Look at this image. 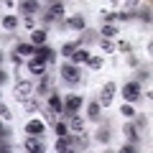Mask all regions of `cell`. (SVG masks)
Returning <instances> with one entry per match:
<instances>
[{
    "instance_id": "7",
    "label": "cell",
    "mask_w": 153,
    "mask_h": 153,
    "mask_svg": "<svg viewBox=\"0 0 153 153\" xmlns=\"http://www.w3.org/2000/svg\"><path fill=\"white\" fill-rule=\"evenodd\" d=\"M61 18H64V3H54V5L46 10L44 21H46V23H51V21H61Z\"/></svg>"
},
{
    "instance_id": "39",
    "label": "cell",
    "mask_w": 153,
    "mask_h": 153,
    "mask_svg": "<svg viewBox=\"0 0 153 153\" xmlns=\"http://www.w3.org/2000/svg\"><path fill=\"white\" fill-rule=\"evenodd\" d=\"M0 153H13V148H8V146H3V148H0Z\"/></svg>"
},
{
    "instance_id": "32",
    "label": "cell",
    "mask_w": 153,
    "mask_h": 153,
    "mask_svg": "<svg viewBox=\"0 0 153 153\" xmlns=\"http://www.w3.org/2000/svg\"><path fill=\"white\" fill-rule=\"evenodd\" d=\"M115 51H123V54H130V44H128V41H120V44H115Z\"/></svg>"
},
{
    "instance_id": "31",
    "label": "cell",
    "mask_w": 153,
    "mask_h": 153,
    "mask_svg": "<svg viewBox=\"0 0 153 153\" xmlns=\"http://www.w3.org/2000/svg\"><path fill=\"white\" fill-rule=\"evenodd\" d=\"M23 110H26V112H36V110H38V102H33V100H26V102H23Z\"/></svg>"
},
{
    "instance_id": "2",
    "label": "cell",
    "mask_w": 153,
    "mask_h": 153,
    "mask_svg": "<svg viewBox=\"0 0 153 153\" xmlns=\"http://www.w3.org/2000/svg\"><path fill=\"white\" fill-rule=\"evenodd\" d=\"M115 92H117V84L115 82H105V87H102V94H100V107H110L112 105V97H115Z\"/></svg>"
},
{
    "instance_id": "12",
    "label": "cell",
    "mask_w": 153,
    "mask_h": 153,
    "mask_svg": "<svg viewBox=\"0 0 153 153\" xmlns=\"http://www.w3.org/2000/svg\"><path fill=\"white\" fill-rule=\"evenodd\" d=\"M18 8H21V13H26L28 18H31V16H33L36 10H41V5H38L36 0H23V3H21Z\"/></svg>"
},
{
    "instance_id": "13",
    "label": "cell",
    "mask_w": 153,
    "mask_h": 153,
    "mask_svg": "<svg viewBox=\"0 0 153 153\" xmlns=\"http://www.w3.org/2000/svg\"><path fill=\"white\" fill-rule=\"evenodd\" d=\"M66 123H69V125H66V128H69L71 133H82V130H84V120H82V117H79V115H71V117H69V120H66Z\"/></svg>"
},
{
    "instance_id": "5",
    "label": "cell",
    "mask_w": 153,
    "mask_h": 153,
    "mask_svg": "<svg viewBox=\"0 0 153 153\" xmlns=\"http://www.w3.org/2000/svg\"><path fill=\"white\" fill-rule=\"evenodd\" d=\"M33 59H38V61H44V64H51V61H56V51L51 49V46H36V51H33Z\"/></svg>"
},
{
    "instance_id": "15",
    "label": "cell",
    "mask_w": 153,
    "mask_h": 153,
    "mask_svg": "<svg viewBox=\"0 0 153 153\" xmlns=\"http://www.w3.org/2000/svg\"><path fill=\"white\" fill-rule=\"evenodd\" d=\"M56 153H76V148L69 143V138H59L56 140Z\"/></svg>"
},
{
    "instance_id": "22",
    "label": "cell",
    "mask_w": 153,
    "mask_h": 153,
    "mask_svg": "<svg viewBox=\"0 0 153 153\" xmlns=\"http://www.w3.org/2000/svg\"><path fill=\"white\" fill-rule=\"evenodd\" d=\"M94 140L110 143V130H107V128H97V130H94Z\"/></svg>"
},
{
    "instance_id": "38",
    "label": "cell",
    "mask_w": 153,
    "mask_h": 153,
    "mask_svg": "<svg viewBox=\"0 0 153 153\" xmlns=\"http://www.w3.org/2000/svg\"><path fill=\"white\" fill-rule=\"evenodd\" d=\"M5 79H8V74H5V71H3V69H0V84L5 82Z\"/></svg>"
},
{
    "instance_id": "20",
    "label": "cell",
    "mask_w": 153,
    "mask_h": 153,
    "mask_svg": "<svg viewBox=\"0 0 153 153\" xmlns=\"http://www.w3.org/2000/svg\"><path fill=\"white\" fill-rule=\"evenodd\" d=\"M69 26L76 28V31H82V28L87 26V21H84V16H71V18H69Z\"/></svg>"
},
{
    "instance_id": "9",
    "label": "cell",
    "mask_w": 153,
    "mask_h": 153,
    "mask_svg": "<svg viewBox=\"0 0 153 153\" xmlns=\"http://www.w3.org/2000/svg\"><path fill=\"white\" fill-rule=\"evenodd\" d=\"M23 151H26V153H44V143L38 140V138H26Z\"/></svg>"
},
{
    "instance_id": "19",
    "label": "cell",
    "mask_w": 153,
    "mask_h": 153,
    "mask_svg": "<svg viewBox=\"0 0 153 153\" xmlns=\"http://www.w3.org/2000/svg\"><path fill=\"white\" fill-rule=\"evenodd\" d=\"M117 33H120V31H117V26H110V23H105V26H102V38H107V41H110V38H115Z\"/></svg>"
},
{
    "instance_id": "3",
    "label": "cell",
    "mask_w": 153,
    "mask_h": 153,
    "mask_svg": "<svg viewBox=\"0 0 153 153\" xmlns=\"http://www.w3.org/2000/svg\"><path fill=\"white\" fill-rule=\"evenodd\" d=\"M13 94H16L18 102H26V100L33 94V84L28 82V79H21V82L16 84V89H13Z\"/></svg>"
},
{
    "instance_id": "17",
    "label": "cell",
    "mask_w": 153,
    "mask_h": 153,
    "mask_svg": "<svg viewBox=\"0 0 153 153\" xmlns=\"http://www.w3.org/2000/svg\"><path fill=\"white\" fill-rule=\"evenodd\" d=\"M49 107L54 110L56 115H59L61 110H64V102H61V97H59V94H56V92H51V94H49Z\"/></svg>"
},
{
    "instance_id": "18",
    "label": "cell",
    "mask_w": 153,
    "mask_h": 153,
    "mask_svg": "<svg viewBox=\"0 0 153 153\" xmlns=\"http://www.w3.org/2000/svg\"><path fill=\"white\" fill-rule=\"evenodd\" d=\"M41 112H44V123H51V125H56V123H59V115H56L51 107H44Z\"/></svg>"
},
{
    "instance_id": "11",
    "label": "cell",
    "mask_w": 153,
    "mask_h": 153,
    "mask_svg": "<svg viewBox=\"0 0 153 153\" xmlns=\"http://www.w3.org/2000/svg\"><path fill=\"white\" fill-rule=\"evenodd\" d=\"M89 61V51H84V46H79V49L74 51V54H71V64H87Z\"/></svg>"
},
{
    "instance_id": "37",
    "label": "cell",
    "mask_w": 153,
    "mask_h": 153,
    "mask_svg": "<svg viewBox=\"0 0 153 153\" xmlns=\"http://www.w3.org/2000/svg\"><path fill=\"white\" fill-rule=\"evenodd\" d=\"M140 18H143V23H151V10H148V8L140 10Z\"/></svg>"
},
{
    "instance_id": "25",
    "label": "cell",
    "mask_w": 153,
    "mask_h": 153,
    "mask_svg": "<svg viewBox=\"0 0 153 153\" xmlns=\"http://www.w3.org/2000/svg\"><path fill=\"white\" fill-rule=\"evenodd\" d=\"M54 130H56V135H59V138H66V135H69V128H66V123H56V125H54Z\"/></svg>"
},
{
    "instance_id": "8",
    "label": "cell",
    "mask_w": 153,
    "mask_h": 153,
    "mask_svg": "<svg viewBox=\"0 0 153 153\" xmlns=\"http://www.w3.org/2000/svg\"><path fill=\"white\" fill-rule=\"evenodd\" d=\"M82 110V97L79 94H69L64 100V112H79Z\"/></svg>"
},
{
    "instance_id": "42",
    "label": "cell",
    "mask_w": 153,
    "mask_h": 153,
    "mask_svg": "<svg viewBox=\"0 0 153 153\" xmlns=\"http://www.w3.org/2000/svg\"><path fill=\"white\" fill-rule=\"evenodd\" d=\"M0 133H3V125H0Z\"/></svg>"
},
{
    "instance_id": "4",
    "label": "cell",
    "mask_w": 153,
    "mask_h": 153,
    "mask_svg": "<svg viewBox=\"0 0 153 153\" xmlns=\"http://www.w3.org/2000/svg\"><path fill=\"white\" fill-rule=\"evenodd\" d=\"M140 92H143L140 82H128L125 87H123V97L128 100V105H130V102H135V100H140Z\"/></svg>"
},
{
    "instance_id": "1",
    "label": "cell",
    "mask_w": 153,
    "mask_h": 153,
    "mask_svg": "<svg viewBox=\"0 0 153 153\" xmlns=\"http://www.w3.org/2000/svg\"><path fill=\"white\" fill-rule=\"evenodd\" d=\"M61 79H66L69 84H79V79H82L79 66H74V64H61Z\"/></svg>"
},
{
    "instance_id": "27",
    "label": "cell",
    "mask_w": 153,
    "mask_h": 153,
    "mask_svg": "<svg viewBox=\"0 0 153 153\" xmlns=\"http://www.w3.org/2000/svg\"><path fill=\"white\" fill-rule=\"evenodd\" d=\"M120 112H123V117H135V107L133 105H123Z\"/></svg>"
},
{
    "instance_id": "41",
    "label": "cell",
    "mask_w": 153,
    "mask_h": 153,
    "mask_svg": "<svg viewBox=\"0 0 153 153\" xmlns=\"http://www.w3.org/2000/svg\"><path fill=\"white\" fill-rule=\"evenodd\" d=\"M105 153H115V151H105Z\"/></svg>"
},
{
    "instance_id": "6",
    "label": "cell",
    "mask_w": 153,
    "mask_h": 153,
    "mask_svg": "<svg viewBox=\"0 0 153 153\" xmlns=\"http://www.w3.org/2000/svg\"><path fill=\"white\" fill-rule=\"evenodd\" d=\"M26 133H28V138H41L46 133V123L44 120H28L26 123Z\"/></svg>"
},
{
    "instance_id": "26",
    "label": "cell",
    "mask_w": 153,
    "mask_h": 153,
    "mask_svg": "<svg viewBox=\"0 0 153 153\" xmlns=\"http://www.w3.org/2000/svg\"><path fill=\"white\" fill-rule=\"evenodd\" d=\"M76 49H79V44H64V46H61V54H64V56H69V59H71V54H74Z\"/></svg>"
},
{
    "instance_id": "29",
    "label": "cell",
    "mask_w": 153,
    "mask_h": 153,
    "mask_svg": "<svg viewBox=\"0 0 153 153\" xmlns=\"http://www.w3.org/2000/svg\"><path fill=\"white\" fill-rule=\"evenodd\" d=\"M38 92H41V94H51V92H49V76H41V84H38Z\"/></svg>"
},
{
    "instance_id": "14",
    "label": "cell",
    "mask_w": 153,
    "mask_h": 153,
    "mask_svg": "<svg viewBox=\"0 0 153 153\" xmlns=\"http://www.w3.org/2000/svg\"><path fill=\"white\" fill-rule=\"evenodd\" d=\"M28 69H31V74H36V76H46V64H44V61H38V59H31Z\"/></svg>"
},
{
    "instance_id": "10",
    "label": "cell",
    "mask_w": 153,
    "mask_h": 153,
    "mask_svg": "<svg viewBox=\"0 0 153 153\" xmlns=\"http://www.w3.org/2000/svg\"><path fill=\"white\" fill-rule=\"evenodd\" d=\"M123 133L128 135V140H130V146H138V143H140V130H138V128L133 125V123H128V125L123 128Z\"/></svg>"
},
{
    "instance_id": "24",
    "label": "cell",
    "mask_w": 153,
    "mask_h": 153,
    "mask_svg": "<svg viewBox=\"0 0 153 153\" xmlns=\"http://www.w3.org/2000/svg\"><path fill=\"white\" fill-rule=\"evenodd\" d=\"M3 28H5V31L18 28V18H16V16H5V18H3Z\"/></svg>"
},
{
    "instance_id": "33",
    "label": "cell",
    "mask_w": 153,
    "mask_h": 153,
    "mask_svg": "<svg viewBox=\"0 0 153 153\" xmlns=\"http://www.w3.org/2000/svg\"><path fill=\"white\" fill-rule=\"evenodd\" d=\"M89 66H92V69H102V59H100V56H89V61H87Z\"/></svg>"
},
{
    "instance_id": "16",
    "label": "cell",
    "mask_w": 153,
    "mask_h": 153,
    "mask_svg": "<svg viewBox=\"0 0 153 153\" xmlns=\"http://www.w3.org/2000/svg\"><path fill=\"white\" fill-rule=\"evenodd\" d=\"M44 44H46V31L44 28H36L31 33V46H44Z\"/></svg>"
},
{
    "instance_id": "35",
    "label": "cell",
    "mask_w": 153,
    "mask_h": 153,
    "mask_svg": "<svg viewBox=\"0 0 153 153\" xmlns=\"http://www.w3.org/2000/svg\"><path fill=\"white\" fill-rule=\"evenodd\" d=\"M100 46H102V51H115V44H112V41H107V38H102Z\"/></svg>"
},
{
    "instance_id": "40",
    "label": "cell",
    "mask_w": 153,
    "mask_h": 153,
    "mask_svg": "<svg viewBox=\"0 0 153 153\" xmlns=\"http://www.w3.org/2000/svg\"><path fill=\"white\" fill-rule=\"evenodd\" d=\"M0 64H3V51H0Z\"/></svg>"
},
{
    "instance_id": "30",
    "label": "cell",
    "mask_w": 153,
    "mask_h": 153,
    "mask_svg": "<svg viewBox=\"0 0 153 153\" xmlns=\"http://www.w3.org/2000/svg\"><path fill=\"white\" fill-rule=\"evenodd\" d=\"M135 74H138V79H140V82H146L148 76H151V71H148V66H138Z\"/></svg>"
},
{
    "instance_id": "36",
    "label": "cell",
    "mask_w": 153,
    "mask_h": 153,
    "mask_svg": "<svg viewBox=\"0 0 153 153\" xmlns=\"http://www.w3.org/2000/svg\"><path fill=\"white\" fill-rule=\"evenodd\" d=\"M117 153H138V148L128 143V146H123V148H120V151H117Z\"/></svg>"
},
{
    "instance_id": "34",
    "label": "cell",
    "mask_w": 153,
    "mask_h": 153,
    "mask_svg": "<svg viewBox=\"0 0 153 153\" xmlns=\"http://www.w3.org/2000/svg\"><path fill=\"white\" fill-rule=\"evenodd\" d=\"M133 125H135L138 130H143V128L148 125V120H146V117H143V115H138V117H135V123H133Z\"/></svg>"
},
{
    "instance_id": "28",
    "label": "cell",
    "mask_w": 153,
    "mask_h": 153,
    "mask_svg": "<svg viewBox=\"0 0 153 153\" xmlns=\"http://www.w3.org/2000/svg\"><path fill=\"white\" fill-rule=\"evenodd\" d=\"M0 117H3V120H10V117H13L10 107H8V105H3V102H0Z\"/></svg>"
},
{
    "instance_id": "23",
    "label": "cell",
    "mask_w": 153,
    "mask_h": 153,
    "mask_svg": "<svg viewBox=\"0 0 153 153\" xmlns=\"http://www.w3.org/2000/svg\"><path fill=\"white\" fill-rule=\"evenodd\" d=\"M33 51H36V46H31V44H18L16 54H18V56H31Z\"/></svg>"
},
{
    "instance_id": "21",
    "label": "cell",
    "mask_w": 153,
    "mask_h": 153,
    "mask_svg": "<svg viewBox=\"0 0 153 153\" xmlns=\"http://www.w3.org/2000/svg\"><path fill=\"white\" fill-rule=\"evenodd\" d=\"M100 112H102L100 102H89V107H87V115L92 117V120H100Z\"/></svg>"
}]
</instances>
